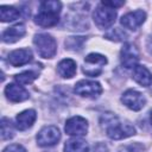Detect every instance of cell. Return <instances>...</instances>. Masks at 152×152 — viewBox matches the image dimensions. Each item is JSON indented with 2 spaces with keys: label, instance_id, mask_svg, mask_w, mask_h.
Returning a JSON list of instances; mask_svg holds the SVG:
<instances>
[{
  "label": "cell",
  "instance_id": "cell-12",
  "mask_svg": "<svg viewBox=\"0 0 152 152\" xmlns=\"http://www.w3.org/2000/svg\"><path fill=\"white\" fill-rule=\"evenodd\" d=\"M5 95L12 102H21V101L27 100L30 96L28 91L25 88H23L19 84H15V83H10L6 86Z\"/></svg>",
  "mask_w": 152,
  "mask_h": 152
},
{
  "label": "cell",
  "instance_id": "cell-3",
  "mask_svg": "<svg viewBox=\"0 0 152 152\" xmlns=\"http://www.w3.org/2000/svg\"><path fill=\"white\" fill-rule=\"evenodd\" d=\"M33 43L36 45L37 52L43 58H52L57 51V43L51 34L39 33L33 38Z\"/></svg>",
  "mask_w": 152,
  "mask_h": 152
},
{
  "label": "cell",
  "instance_id": "cell-14",
  "mask_svg": "<svg viewBox=\"0 0 152 152\" xmlns=\"http://www.w3.org/2000/svg\"><path fill=\"white\" fill-rule=\"evenodd\" d=\"M32 59V51L30 49H18L8 55V62L13 66H21Z\"/></svg>",
  "mask_w": 152,
  "mask_h": 152
},
{
  "label": "cell",
  "instance_id": "cell-22",
  "mask_svg": "<svg viewBox=\"0 0 152 152\" xmlns=\"http://www.w3.org/2000/svg\"><path fill=\"white\" fill-rule=\"evenodd\" d=\"M13 135H14L13 126H12L10 119L4 116L1 119V139L2 140H8V139H12Z\"/></svg>",
  "mask_w": 152,
  "mask_h": 152
},
{
  "label": "cell",
  "instance_id": "cell-18",
  "mask_svg": "<svg viewBox=\"0 0 152 152\" xmlns=\"http://www.w3.org/2000/svg\"><path fill=\"white\" fill-rule=\"evenodd\" d=\"M64 152H89V145L83 139L74 138L65 142Z\"/></svg>",
  "mask_w": 152,
  "mask_h": 152
},
{
  "label": "cell",
  "instance_id": "cell-16",
  "mask_svg": "<svg viewBox=\"0 0 152 152\" xmlns=\"http://www.w3.org/2000/svg\"><path fill=\"white\" fill-rule=\"evenodd\" d=\"M133 80L141 87H150L152 84V74L144 65H137L133 69Z\"/></svg>",
  "mask_w": 152,
  "mask_h": 152
},
{
  "label": "cell",
  "instance_id": "cell-10",
  "mask_svg": "<svg viewBox=\"0 0 152 152\" xmlns=\"http://www.w3.org/2000/svg\"><path fill=\"white\" fill-rule=\"evenodd\" d=\"M121 102L128 107L129 109L132 110H140L145 103H146V99L145 96L139 93L138 90H134V89H128L126 90L122 96H121Z\"/></svg>",
  "mask_w": 152,
  "mask_h": 152
},
{
  "label": "cell",
  "instance_id": "cell-2",
  "mask_svg": "<svg viewBox=\"0 0 152 152\" xmlns=\"http://www.w3.org/2000/svg\"><path fill=\"white\" fill-rule=\"evenodd\" d=\"M62 10V4L56 0L42 1L39 12L34 17V23L42 27H50L58 23V15Z\"/></svg>",
  "mask_w": 152,
  "mask_h": 152
},
{
  "label": "cell",
  "instance_id": "cell-25",
  "mask_svg": "<svg viewBox=\"0 0 152 152\" xmlns=\"http://www.w3.org/2000/svg\"><path fill=\"white\" fill-rule=\"evenodd\" d=\"M2 152H26V150L19 144H12V145H8Z\"/></svg>",
  "mask_w": 152,
  "mask_h": 152
},
{
  "label": "cell",
  "instance_id": "cell-23",
  "mask_svg": "<svg viewBox=\"0 0 152 152\" xmlns=\"http://www.w3.org/2000/svg\"><path fill=\"white\" fill-rule=\"evenodd\" d=\"M127 37H128L127 33L120 27H114L104 34V38L109 40H114V42H124L127 39Z\"/></svg>",
  "mask_w": 152,
  "mask_h": 152
},
{
  "label": "cell",
  "instance_id": "cell-1",
  "mask_svg": "<svg viewBox=\"0 0 152 152\" xmlns=\"http://www.w3.org/2000/svg\"><path fill=\"white\" fill-rule=\"evenodd\" d=\"M101 126L106 129L108 138L113 140H120L135 134V128L129 122H122L119 118L112 113H106L101 116Z\"/></svg>",
  "mask_w": 152,
  "mask_h": 152
},
{
  "label": "cell",
  "instance_id": "cell-19",
  "mask_svg": "<svg viewBox=\"0 0 152 152\" xmlns=\"http://www.w3.org/2000/svg\"><path fill=\"white\" fill-rule=\"evenodd\" d=\"M21 15V11L17 10L13 6H0V19L2 23L14 21Z\"/></svg>",
  "mask_w": 152,
  "mask_h": 152
},
{
  "label": "cell",
  "instance_id": "cell-7",
  "mask_svg": "<svg viewBox=\"0 0 152 152\" xmlns=\"http://www.w3.org/2000/svg\"><path fill=\"white\" fill-rule=\"evenodd\" d=\"M61 139L59 129L56 126H45L37 134V144L43 147H49L56 145Z\"/></svg>",
  "mask_w": 152,
  "mask_h": 152
},
{
  "label": "cell",
  "instance_id": "cell-5",
  "mask_svg": "<svg viewBox=\"0 0 152 152\" xmlns=\"http://www.w3.org/2000/svg\"><path fill=\"white\" fill-rule=\"evenodd\" d=\"M93 18L99 28L106 30L115 23L116 11L114 8H110V7H107L102 4H100V6H97L96 10L94 11Z\"/></svg>",
  "mask_w": 152,
  "mask_h": 152
},
{
  "label": "cell",
  "instance_id": "cell-9",
  "mask_svg": "<svg viewBox=\"0 0 152 152\" xmlns=\"http://www.w3.org/2000/svg\"><path fill=\"white\" fill-rule=\"evenodd\" d=\"M120 61L122 66H125L126 69H134L138 65L137 63L139 61V51L137 46L132 43H125L120 51Z\"/></svg>",
  "mask_w": 152,
  "mask_h": 152
},
{
  "label": "cell",
  "instance_id": "cell-26",
  "mask_svg": "<svg viewBox=\"0 0 152 152\" xmlns=\"http://www.w3.org/2000/svg\"><path fill=\"white\" fill-rule=\"evenodd\" d=\"M102 5H104V6H107V7H110V8H118V7H120V6H122L125 2L124 1H102L101 2Z\"/></svg>",
  "mask_w": 152,
  "mask_h": 152
},
{
  "label": "cell",
  "instance_id": "cell-28",
  "mask_svg": "<svg viewBox=\"0 0 152 152\" xmlns=\"http://www.w3.org/2000/svg\"><path fill=\"white\" fill-rule=\"evenodd\" d=\"M151 124H152V110H151Z\"/></svg>",
  "mask_w": 152,
  "mask_h": 152
},
{
  "label": "cell",
  "instance_id": "cell-4",
  "mask_svg": "<svg viewBox=\"0 0 152 152\" xmlns=\"http://www.w3.org/2000/svg\"><path fill=\"white\" fill-rule=\"evenodd\" d=\"M107 64V58L101 55V53H89L86 58H84V63H83V72L87 76L90 77H96L99 76L102 70L103 66Z\"/></svg>",
  "mask_w": 152,
  "mask_h": 152
},
{
  "label": "cell",
  "instance_id": "cell-27",
  "mask_svg": "<svg viewBox=\"0 0 152 152\" xmlns=\"http://www.w3.org/2000/svg\"><path fill=\"white\" fill-rule=\"evenodd\" d=\"M146 45H147V49H148V51L152 53V34H151V36L147 38V44H146Z\"/></svg>",
  "mask_w": 152,
  "mask_h": 152
},
{
  "label": "cell",
  "instance_id": "cell-20",
  "mask_svg": "<svg viewBox=\"0 0 152 152\" xmlns=\"http://www.w3.org/2000/svg\"><path fill=\"white\" fill-rule=\"evenodd\" d=\"M86 40H87L86 37H68L64 44H65V48L70 51H80L82 50V46Z\"/></svg>",
  "mask_w": 152,
  "mask_h": 152
},
{
  "label": "cell",
  "instance_id": "cell-13",
  "mask_svg": "<svg viewBox=\"0 0 152 152\" xmlns=\"http://www.w3.org/2000/svg\"><path fill=\"white\" fill-rule=\"evenodd\" d=\"M36 118L37 114L34 109H26L15 116V127L19 131H25L32 127L33 122L36 121Z\"/></svg>",
  "mask_w": 152,
  "mask_h": 152
},
{
  "label": "cell",
  "instance_id": "cell-8",
  "mask_svg": "<svg viewBox=\"0 0 152 152\" xmlns=\"http://www.w3.org/2000/svg\"><path fill=\"white\" fill-rule=\"evenodd\" d=\"M64 131L66 134L72 135L75 138L83 137L88 132V122L82 116H78V115L72 116V118L66 120L65 126H64Z\"/></svg>",
  "mask_w": 152,
  "mask_h": 152
},
{
  "label": "cell",
  "instance_id": "cell-15",
  "mask_svg": "<svg viewBox=\"0 0 152 152\" xmlns=\"http://www.w3.org/2000/svg\"><path fill=\"white\" fill-rule=\"evenodd\" d=\"M26 33V28L24 26V24H17L14 26H11L8 28H6L2 34V42L4 43H14L17 40H19L21 37H24Z\"/></svg>",
  "mask_w": 152,
  "mask_h": 152
},
{
  "label": "cell",
  "instance_id": "cell-6",
  "mask_svg": "<svg viewBox=\"0 0 152 152\" xmlns=\"http://www.w3.org/2000/svg\"><path fill=\"white\" fill-rule=\"evenodd\" d=\"M74 90L77 95L82 97L96 99L102 93V87L99 82L89 81V80H81L75 84Z\"/></svg>",
  "mask_w": 152,
  "mask_h": 152
},
{
  "label": "cell",
  "instance_id": "cell-11",
  "mask_svg": "<svg viewBox=\"0 0 152 152\" xmlns=\"http://www.w3.org/2000/svg\"><path fill=\"white\" fill-rule=\"evenodd\" d=\"M145 19H146V13L141 10H138V11L129 12V13L122 15L120 23L124 27H126L128 30H137L140 25H142Z\"/></svg>",
  "mask_w": 152,
  "mask_h": 152
},
{
  "label": "cell",
  "instance_id": "cell-24",
  "mask_svg": "<svg viewBox=\"0 0 152 152\" xmlns=\"http://www.w3.org/2000/svg\"><path fill=\"white\" fill-rule=\"evenodd\" d=\"M145 147L140 142H132L128 145H124L119 148L118 152H144Z\"/></svg>",
  "mask_w": 152,
  "mask_h": 152
},
{
  "label": "cell",
  "instance_id": "cell-21",
  "mask_svg": "<svg viewBox=\"0 0 152 152\" xmlns=\"http://www.w3.org/2000/svg\"><path fill=\"white\" fill-rule=\"evenodd\" d=\"M37 77H38V72H34L32 70H27V71H23L21 74L15 75L14 81L18 82L20 86H25V84L32 83Z\"/></svg>",
  "mask_w": 152,
  "mask_h": 152
},
{
  "label": "cell",
  "instance_id": "cell-17",
  "mask_svg": "<svg viewBox=\"0 0 152 152\" xmlns=\"http://www.w3.org/2000/svg\"><path fill=\"white\" fill-rule=\"evenodd\" d=\"M57 71L63 78H71L76 74V62L71 58L62 59L57 65Z\"/></svg>",
  "mask_w": 152,
  "mask_h": 152
}]
</instances>
